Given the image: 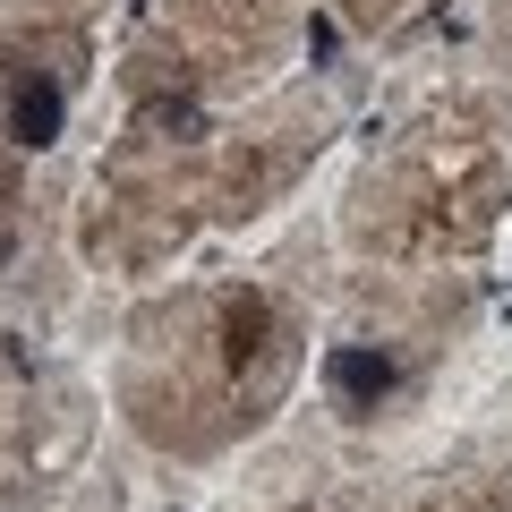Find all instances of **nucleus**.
I'll list each match as a JSON object with an SVG mask.
<instances>
[{
	"label": "nucleus",
	"instance_id": "nucleus-1",
	"mask_svg": "<svg viewBox=\"0 0 512 512\" xmlns=\"http://www.w3.org/2000/svg\"><path fill=\"white\" fill-rule=\"evenodd\" d=\"M60 103H69L60 77H26L18 103H9V137H18V146H52L60 137Z\"/></svg>",
	"mask_w": 512,
	"mask_h": 512
},
{
	"label": "nucleus",
	"instance_id": "nucleus-2",
	"mask_svg": "<svg viewBox=\"0 0 512 512\" xmlns=\"http://www.w3.org/2000/svg\"><path fill=\"white\" fill-rule=\"evenodd\" d=\"M384 384H393V359H376V350H342L333 359V393H350V402H376Z\"/></svg>",
	"mask_w": 512,
	"mask_h": 512
}]
</instances>
